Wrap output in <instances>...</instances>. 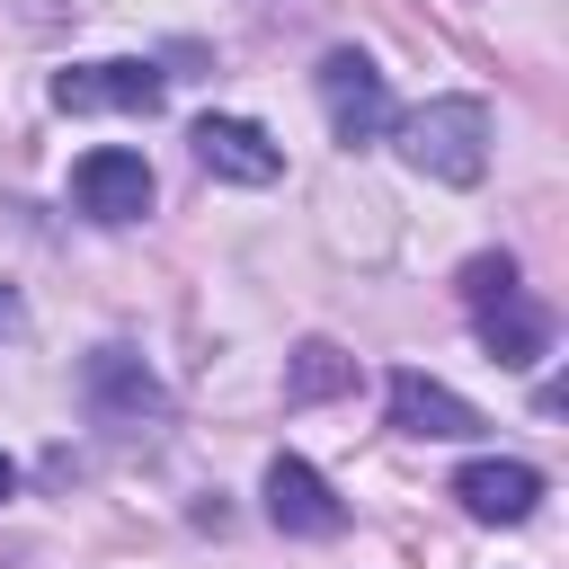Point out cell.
I'll return each mask as SVG.
<instances>
[{"label": "cell", "instance_id": "cell-8", "mask_svg": "<svg viewBox=\"0 0 569 569\" xmlns=\"http://www.w3.org/2000/svg\"><path fill=\"white\" fill-rule=\"evenodd\" d=\"M391 427H400V436H427V445H462V436H480L489 418H480L462 391H445L436 373L400 365V373H391Z\"/></svg>", "mask_w": 569, "mask_h": 569}, {"label": "cell", "instance_id": "cell-12", "mask_svg": "<svg viewBox=\"0 0 569 569\" xmlns=\"http://www.w3.org/2000/svg\"><path fill=\"white\" fill-rule=\"evenodd\" d=\"M498 293H516V258H507V249H480V258L462 267V302L480 311V302H498Z\"/></svg>", "mask_w": 569, "mask_h": 569}, {"label": "cell", "instance_id": "cell-7", "mask_svg": "<svg viewBox=\"0 0 569 569\" xmlns=\"http://www.w3.org/2000/svg\"><path fill=\"white\" fill-rule=\"evenodd\" d=\"M187 142H196V160H204L213 178H231V187H276V169H284V142H276L267 124H249V116H204Z\"/></svg>", "mask_w": 569, "mask_h": 569}, {"label": "cell", "instance_id": "cell-5", "mask_svg": "<svg viewBox=\"0 0 569 569\" xmlns=\"http://www.w3.org/2000/svg\"><path fill=\"white\" fill-rule=\"evenodd\" d=\"M71 204H80L89 222H107V231L142 222V213H151V160H142V151H124V142L80 151V169H71Z\"/></svg>", "mask_w": 569, "mask_h": 569}, {"label": "cell", "instance_id": "cell-6", "mask_svg": "<svg viewBox=\"0 0 569 569\" xmlns=\"http://www.w3.org/2000/svg\"><path fill=\"white\" fill-rule=\"evenodd\" d=\"M267 525H276V533H302V542H329V533L347 525V507H338V489H329L302 453H276V462H267Z\"/></svg>", "mask_w": 569, "mask_h": 569}, {"label": "cell", "instance_id": "cell-13", "mask_svg": "<svg viewBox=\"0 0 569 569\" xmlns=\"http://www.w3.org/2000/svg\"><path fill=\"white\" fill-rule=\"evenodd\" d=\"M9 329H18V293L0 284V338H9Z\"/></svg>", "mask_w": 569, "mask_h": 569}, {"label": "cell", "instance_id": "cell-4", "mask_svg": "<svg viewBox=\"0 0 569 569\" xmlns=\"http://www.w3.org/2000/svg\"><path fill=\"white\" fill-rule=\"evenodd\" d=\"M320 107H329V133L338 142H382L391 133V89H382L373 53H356V44L320 53Z\"/></svg>", "mask_w": 569, "mask_h": 569}, {"label": "cell", "instance_id": "cell-14", "mask_svg": "<svg viewBox=\"0 0 569 569\" xmlns=\"http://www.w3.org/2000/svg\"><path fill=\"white\" fill-rule=\"evenodd\" d=\"M9 489H18V462H9V453H0V498H9Z\"/></svg>", "mask_w": 569, "mask_h": 569}, {"label": "cell", "instance_id": "cell-11", "mask_svg": "<svg viewBox=\"0 0 569 569\" xmlns=\"http://www.w3.org/2000/svg\"><path fill=\"white\" fill-rule=\"evenodd\" d=\"M347 382H356V356H347V347H329V338H302V347H293V365H284V400H293V409L338 400Z\"/></svg>", "mask_w": 569, "mask_h": 569}, {"label": "cell", "instance_id": "cell-2", "mask_svg": "<svg viewBox=\"0 0 569 569\" xmlns=\"http://www.w3.org/2000/svg\"><path fill=\"white\" fill-rule=\"evenodd\" d=\"M80 400H89V418H98L107 436H151V427H169V391H160V373H151L133 347H98V356L80 365Z\"/></svg>", "mask_w": 569, "mask_h": 569}, {"label": "cell", "instance_id": "cell-9", "mask_svg": "<svg viewBox=\"0 0 569 569\" xmlns=\"http://www.w3.org/2000/svg\"><path fill=\"white\" fill-rule=\"evenodd\" d=\"M453 498H462V516H480V525H525V516L542 507V471L516 462V453H480V462L453 471Z\"/></svg>", "mask_w": 569, "mask_h": 569}, {"label": "cell", "instance_id": "cell-3", "mask_svg": "<svg viewBox=\"0 0 569 569\" xmlns=\"http://www.w3.org/2000/svg\"><path fill=\"white\" fill-rule=\"evenodd\" d=\"M62 116H151L160 98H169V80L151 71V62H133V53H116V62H71V71H53V89H44Z\"/></svg>", "mask_w": 569, "mask_h": 569}, {"label": "cell", "instance_id": "cell-1", "mask_svg": "<svg viewBox=\"0 0 569 569\" xmlns=\"http://www.w3.org/2000/svg\"><path fill=\"white\" fill-rule=\"evenodd\" d=\"M391 133H400V160L436 187H480V169H489V107L480 98H427V107L391 116Z\"/></svg>", "mask_w": 569, "mask_h": 569}, {"label": "cell", "instance_id": "cell-10", "mask_svg": "<svg viewBox=\"0 0 569 569\" xmlns=\"http://www.w3.org/2000/svg\"><path fill=\"white\" fill-rule=\"evenodd\" d=\"M480 347H489V365L525 373V365H542V356H551V311H542V302L516 284V293L480 302Z\"/></svg>", "mask_w": 569, "mask_h": 569}]
</instances>
